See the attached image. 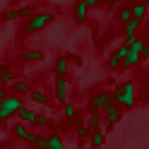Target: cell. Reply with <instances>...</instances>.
Instances as JSON below:
<instances>
[{
    "instance_id": "6da1fadb",
    "label": "cell",
    "mask_w": 149,
    "mask_h": 149,
    "mask_svg": "<svg viewBox=\"0 0 149 149\" xmlns=\"http://www.w3.org/2000/svg\"><path fill=\"white\" fill-rule=\"evenodd\" d=\"M113 101L123 108V111H127V108H132L135 104H137V84L132 79H125V82H120V84L113 89Z\"/></svg>"
},
{
    "instance_id": "7a4b0ae2",
    "label": "cell",
    "mask_w": 149,
    "mask_h": 149,
    "mask_svg": "<svg viewBox=\"0 0 149 149\" xmlns=\"http://www.w3.org/2000/svg\"><path fill=\"white\" fill-rule=\"evenodd\" d=\"M55 19V12H34L29 17V22L24 24V34H34V31H41L43 26H48Z\"/></svg>"
},
{
    "instance_id": "3957f363",
    "label": "cell",
    "mask_w": 149,
    "mask_h": 149,
    "mask_svg": "<svg viewBox=\"0 0 149 149\" xmlns=\"http://www.w3.org/2000/svg\"><path fill=\"white\" fill-rule=\"evenodd\" d=\"M24 108V104H22V96H17V94H7V99L0 104V123H5L7 118H12V116H17L19 111Z\"/></svg>"
},
{
    "instance_id": "277c9868",
    "label": "cell",
    "mask_w": 149,
    "mask_h": 149,
    "mask_svg": "<svg viewBox=\"0 0 149 149\" xmlns=\"http://www.w3.org/2000/svg\"><path fill=\"white\" fill-rule=\"evenodd\" d=\"M108 104H113V91H96L94 96L89 99V108L91 111H99V113H104V108L108 106Z\"/></svg>"
},
{
    "instance_id": "5b68a950",
    "label": "cell",
    "mask_w": 149,
    "mask_h": 149,
    "mask_svg": "<svg viewBox=\"0 0 149 149\" xmlns=\"http://www.w3.org/2000/svg\"><path fill=\"white\" fill-rule=\"evenodd\" d=\"M53 89H55V99H58L60 104H68V96H70V84H68V79H65V77H55Z\"/></svg>"
},
{
    "instance_id": "8992f818",
    "label": "cell",
    "mask_w": 149,
    "mask_h": 149,
    "mask_svg": "<svg viewBox=\"0 0 149 149\" xmlns=\"http://www.w3.org/2000/svg\"><path fill=\"white\" fill-rule=\"evenodd\" d=\"M120 116H123V108H120L116 101H113V104H108V106L104 108V118H106V125H108V127L116 125L118 120H120Z\"/></svg>"
},
{
    "instance_id": "52a82bcc",
    "label": "cell",
    "mask_w": 149,
    "mask_h": 149,
    "mask_svg": "<svg viewBox=\"0 0 149 149\" xmlns=\"http://www.w3.org/2000/svg\"><path fill=\"white\" fill-rule=\"evenodd\" d=\"M12 132H15V137H19L22 142H29V144H34V142H36V137H39L36 132H31V130L26 127L24 123H17V125L12 127Z\"/></svg>"
},
{
    "instance_id": "ba28073f",
    "label": "cell",
    "mask_w": 149,
    "mask_h": 149,
    "mask_svg": "<svg viewBox=\"0 0 149 149\" xmlns=\"http://www.w3.org/2000/svg\"><path fill=\"white\" fill-rule=\"evenodd\" d=\"M142 24H144V22L135 19V17H132V19H130V22H125V24H123V34H125V41L135 39V36H137V31L142 29Z\"/></svg>"
},
{
    "instance_id": "9c48e42d",
    "label": "cell",
    "mask_w": 149,
    "mask_h": 149,
    "mask_svg": "<svg viewBox=\"0 0 149 149\" xmlns=\"http://www.w3.org/2000/svg\"><path fill=\"white\" fill-rule=\"evenodd\" d=\"M15 70L10 68V65H5V68H0V84L3 87H12L15 84Z\"/></svg>"
},
{
    "instance_id": "30bf717a",
    "label": "cell",
    "mask_w": 149,
    "mask_h": 149,
    "mask_svg": "<svg viewBox=\"0 0 149 149\" xmlns=\"http://www.w3.org/2000/svg\"><path fill=\"white\" fill-rule=\"evenodd\" d=\"M87 125H89L91 132H94V130H104V127H101V125H104V118H101L99 111H89V116H87Z\"/></svg>"
},
{
    "instance_id": "8fae6325",
    "label": "cell",
    "mask_w": 149,
    "mask_h": 149,
    "mask_svg": "<svg viewBox=\"0 0 149 149\" xmlns=\"http://www.w3.org/2000/svg\"><path fill=\"white\" fill-rule=\"evenodd\" d=\"M74 120H77V127H74V135H77V139H87V137L91 135V130H89V125H87V120L82 118V116H77Z\"/></svg>"
},
{
    "instance_id": "7c38bea8",
    "label": "cell",
    "mask_w": 149,
    "mask_h": 149,
    "mask_svg": "<svg viewBox=\"0 0 149 149\" xmlns=\"http://www.w3.org/2000/svg\"><path fill=\"white\" fill-rule=\"evenodd\" d=\"M72 15H74V22H87V15H89V7L82 3V0H77V3H74V10H72Z\"/></svg>"
},
{
    "instance_id": "4fadbf2b",
    "label": "cell",
    "mask_w": 149,
    "mask_h": 149,
    "mask_svg": "<svg viewBox=\"0 0 149 149\" xmlns=\"http://www.w3.org/2000/svg\"><path fill=\"white\" fill-rule=\"evenodd\" d=\"M142 63V53H137V51H127L125 55V60H123V68L120 70H127V68H135V65Z\"/></svg>"
},
{
    "instance_id": "5bb4252c",
    "label": "cell",
    "mask_w": 149,
    "mask_h": 149,
    "mask_svg": "<svg viewBox=\"0 0 149 149\" xmlns=\"http://www.w3.org/2000/svg\"><path fill=\"white\" fill-rule=\"evenodd\" d=\"M147 7H149V0L130 5V10H132V17H135V19H139V22H144V17H147Z\"/></svg>"
},
{
    "instance_id": "9a60e30c",
    "label": "cell",
    "mask_w": 149,
    "mask_h": 149,
    "mask_svg": "<svg viewBox=\"0 0 149 149\" xmlns=\"http://www.w3.org/2000/svg\"><path fill=\"white\" fill-rule=\"evenodd\" d=\"M68 68H70V58H58L55 60V65H53V72H55V77H65L68 74Z\"/></svg>"
},
{
    "instance_id": "2e32d148",
    "label": "cell",
    "mask_w": 149,
    "mask_h": 149,
    "mask_svg": "<svg viewBox=\"0 0 149 149\" xmlns=\"http://www.w3.org/2000/svg\"><path fill=\"white\" fill-rule=\"evenodd\" d=\"M17 116H19V123H24V125H34V123H36V116H39V113H36L34 108H22Z\"/></svg>"
},
{
    "instance_id": "e0dca14e",
    "label": "cell",
    "mask_w": 149,
    "mask_h": 149,
    "mask_svg": "<svg viewBox=\"0 0 149 149\" xmlns=\"http://www.w3.org/2000/svg\"><path fill=\"white\" fill-rule=\"evenodd\" d=\"M19 60H24V63H39V60H43V51H22Z\"/></svg>"
},
{
    "instance_id": "ac0fdd59",
    "label": "cell",
    "mask_w": 149,
    "mask_h": 149,
    "mask_svg": "<svg viewBox=\"0 0 149 149\" xmlns=\"http://www.w3.org/2000/svg\"><path fill=\"white\" fill-rule=\"evenodd\" d=\"M89 142H91V147H104V142H106V135H104V130H94V132L89 135Z\"/></svg>"
},
{
    "instance_id": "d6986e66",
    "label": "cell",
    "mask_w": 149,
    "mask_h": 149,
    "mask_svg": "<svg viewBox=\"0 0 149 149\" xmlns=\"http://www.w3.org/2000/svg\"><path fill=\"white\" fill-rule=\"evenodd\" d=\"M31 101H34V104H41V106H46V104H48V96H46V91L43 89H31Z\"/></svg>"
},
{
    "instance_id": "ffe728a7",
    "label": "cell",
    "mask_w": 149,
    "mask_h": 149,
    "mask_svg": "<svg viewBox=\"0 0 149 149\" xmlns=\"http://www.w3.org/2000/svg\"><path fill=\"white\" fill-rule=\"evenodd\" d=\"M63 116L68 118V120H74V118L79 116V113H77V106L70 104V101H68V104H63Z\"/></svg>"
},
{
    "instance_id": "44dd1931",
    "label": "cell",
    "mask_w": 149,
    "mask_h": 149,
    "mask_svg": "<svg viewBox=\"0 0 149 149\" xmlns=\"http://www.w3.org/2000/svg\"><path fill=\"white\" fill-rule=\"evenodd\" d=\"M48 149H65V142H63V137L58 132L48 137Z\"/></svg>"
},
{
    "instance_id": "7402d4cb",
    "label": "cell",
    "mask_w": 149,
    "mask_h": 149,
    "mask_svg": "<svg viewBox=\"0 0 149 149\" xmlns=\"http://www.w3.org/2000/svg\"><path fill=\"white\" fill-rule=\"evenodd\" d=\"M12 89L17 91V94H22V96H24V94H31V89H29V84H26L24 79H17L15 84H12Z\"/></svg>"
},
{
    "instance_id": "603a6c76",
    "label": "cell",
    "mask_w": 149,
    "mask_h": 149,
    "mask_svg": "<svg viewBox=\"0 0 149 149\" xmlns=\"http://www.w3.org/2000/svg\"><path fill=\"white\" fill-rule=\"evenodd\" d=\"M130 19H132V10H130V5H125V7H120V10H118V22H130Z\"/></svg>"
},
{
    "instance_id": "cb8c5ba5",
    "label": "cell",
    "mask_w": 149,
    "mask_h": 149,
    "mask_svg": "<svg viewBox=\"0 0 149 149\" xmlns=\"http://www.w3.org/2000/svg\"><path fill=\"white\" fill-rule=\"evenodd\" d=\"M106 65H108V70H120V68H123V60H120L116 53H111L108 60H106Z\"/></svg>"
},
{
    "instance_id": "d4e9b609",
    "label": "cell",
    "mask_w": 149,
    "mask_h": 149,
    "mask_svg": "<svg viewBox=\"0 0 149 149\" xmlns=\"http://www.w3.org/2000/svg\"><path fill=\"white\" fill-rule=\"evenodd\" d=\"M3 19L5 22H15V19H22V12H19V7H12V10H7L3 15Z\"/></svg>"
},
{
    "instance_id": "484cf974",
    "label": "cell",
    "mask_w": 149,
    "mask_h": 149,
    "mask_svg": "<svg viewBox=\"0 0 149 149\" xmlns=\"http://www.w3.org/2000/svg\"><path fill=\"white\" fill-rule=\"evenodd\" d=\"M127 51H130V48H127V43H123V46H118V48H116V55H118L120 60H125V55H127Z\"/></svg>"
},
{
    "instance_id": "4316f807",
    "label": "cell",
    "mask_w": 149,
    "mask_h": 149,
    "mask_svg": "<svg viewBox=\"0 0 149 149\" xmlns=\"http://www.w3.org/2000/svg\"><path fill=\"white\" fill-rule=\"evenodd\" d=\"M34 125H39V127L48 125V116H36V123H34Z\"/></svg>"
},
{
    "instance_id": "83f0119b",
    "label": "cell",
    "mask_w": 149,
    "mask_h": 149,
    "mask_svg": "<svg viewBox=\"0 0 149 149\" xmlns=\"http://www.w3.org/2000/svg\"><path fill=\"white\" fill-rule=\"evenodd\" d=\"M19 12H22V17H31V15H34V10H31L29 5H22V7H19Z\"/></svg>"
},
{
    "instance_id": "f1b7e54d",
    "label": "cell",
    "mask_w": 149,
    "mask_h": 149,
    "mask_svg": "<svg viewBox=\"0 0 149 149\" xmlns=\"http://www.w3.org/2000/svg\"><path fill=\"white\" fill-rule=\"evenodd\" d=\"M142 60H149V41L144 43V48H142Z\"/></svg>"
},
{
    "instance_id": "f546056e",
    "label": "cell",
    "mask_w": 149,
    "mask_h": 149,
    "mask_svg": "<svg viewBox=\"0 0 149 149\" xmlns=\"http://www.w3.org/2000/svg\"><path fill=\"white\" fill-rule=\"evenodd\" d=\"M82 3H84L87 7H96V5H99V0H82Z\"/></svg>"
},
{
    "instance_id": "4dcf8cb0",
    "label": "cell",
    "mask_w": 149,
    "mask_h": 149,
    "mask_svg": "<svg viewBox=\"0 0 149 149\" xmlns=\"http://www.w3.org/2000/svg\"><path fill=\"white\" fill-rule=\"evenodd\" d=\"M142 101H149V87L142 89Z\"/></svg>"
},
{
    "instance_id": "1f68e13d",
    "label": "cell",
    "mask_w": 149,
    "mask_h": 149,
    "mask_svg": "<svg viewBox=\"0 0 149 149\" xmlns=\"http://www.w3.org/2000/svg\"><path fill=\"white\" fill-rule=\"evenodd\" d=\"M142 29H144V36H142V39H147V36H149V22L142 24Z\"/></svg>"
},
{
    "instance_id": "d6a6232c",
    "label": "cell",
    "mask_w": 149,
    "mask_h": 149,
    "mask_svg": "<svg viewBox=\"0 0 149 149\" xmlns=\"http://www.w3.org/2000/svg\"><path fill=\"white\" fill-rule=\"evenodd\" d=\"M106 3H108L111 7H116V5H120V3H123V0H106Z\"/></svg>"
},
{
    "instance_id": "836d02e7",
    "label": "cell",
    "mask_w": 149,
    "mask_h": 149,
    "mask_svg": "<svg viewBox=\"0 0 149 149\" xmlns=\"http://www.w3.org/2000/svg\"><path fill=\"white\" fill-rule=\"evenodd\" d=\"M5 99H7V91H5V89H0V104H3Z\"/></svg>"
},
{
    "instance_id": "e575fe53",
    "label": "cell",
    "mask_w": 149,
    "mask_h": 149,
    "mask_svg": "<svg viewBox=\"0 0 149 149\" xmlns=\"http://www.w3.org/2000/svg\"><path fill=\"white\" fill-rule=\"evenodd\" d=\"M142 84H144V87H149V74H144V79H142Z\"/></svg>"
},
{
    "instance_id": "d590c367",
    "label": "cell",
    "mask_w": 149,
    "mask_h": 149,
    "mask_svg": "<svg viewBox=\"0 0 149 149\" xmlns=\"http://www.w3.org/2000/svg\"><path fill=\"white\" fill-rule=\"evenodd\" d=\"M130 3H132V5H135V3H144V0H130Z\"/></svg>"
},
{
    "instance_id": "8d00e7d4",
    "label": "cell",
    "mask_w": 149,
    "mask_h": 149,
    "mask_svg": "<svg viewBox=\"0 0 149 149\" xmlns=\"http://www.w3.org/2000/svg\"><path fill=\"white\" fill-rule=\"evenodd\" d=\"M0 149H5V147H3V142H0Z\"/></svg>"
},
{
    "instance_id": "74e56055",
    "label": "cell",
    "mask_w": 149,
    "mask_h": 149,
    "mask_svg": "<svg viewBox=\"0 0 149 149\" xmlns=\"http://www.w3.org/2000/svg\"><path fill=\"white\" fill-rule=\"evenodd\" d=\"M0 87H3V84H0Z\"/></svg>"
}]
</instances>
